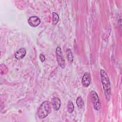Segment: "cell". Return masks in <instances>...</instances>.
I'll return each instance as SVG.
<instances>
[{
    "label": "cell",
    "instance_id": "obj_1",
    "mask_svg": "<svg viewBox=\"0 0 122 122\" xmlns=\"http://www.w3.org/2000/svg\"><path fill=\"white\" fill-rule=\"evenodd\" d=\"M100 75L105 97L107 100H109L111 95V84L109 77L106 71L102 69L100 70Z\"/></svg>",
    "mask_w": 122,
    "mask_h": 122
},
{
    "label": "cell",
    "instance_id": "obj_2",
    "mask_svg": "<svg viewBox=\"0 0 122 122\" xmlns=\"http://www.w3.org/2000/svg\"><path fill=\"white\" fill-rule=\"evenodd\" d=\"M51 111V103L49 101L43 102L40 106L37 112V115L39 118L44 119L47 117Z\"/></svg>",
    "mask_w": 122,
    "mask_h": 122
},
{
    "label": "cell",
    "instance_id": "obj_3",
    "mask_svg": "<svg viewBox=\"0 0 122 122\" xmlns=\"http://www.w3.org/2000/svg\"><path fill=\"white\" fill-rule=\"evenodd\" d=\"M91 96L94 108L97 111L99 110L101 108V105L97 93L95 92L92 91L91 92Z\"/></svg>",
    "mask_w": 122,
    "mask_h": 122
},
{
    "label": "cell",
    "instance_id": "obj_4",
    "mask_svg": "<svg viewBox=\"0 0 122 122\" xmlns=\"http://www.w3.org/2000/svg\"><path fill=\"white\" fill-rule=\"evenodd\" d=\"M56 55L57 62L59 65L62 68L65 67V60L63 58L61 49L60 47L58 46L56 49Z\"/></svg>",
    "mask_w": 122,
    "mask_h": 122
},
{
    "label": "cell",
    "instance_id": "obj_5",
    "mask_svg": "<svg viewBox=\"0 0 122 122\" xmlns=\"http://www.w3.org/2000/svg\"><path fill=\"white\" fill-rule=\"evenodd\" d=\"M28 22L30 26L35 27L38 26L40 24L41 20L38 17L36 16H32L29 18Z\"/></svg>",
    "mask_w": 122,
    "mask_h": 122
},
{
    "label": "cell",
    "instance_id": "obj_6",
    "mask_svg": "<svg viewBox=\"0 0 122 122\" xmlns=\"http://www.w3.org/2000/svg\"><path fill=\"white\" fill-rule=\"evenodd\" d=\"M91 78L90 74L88 72L85 73L83 75V77L81 80V82L82 85L84 87H87L89 86L91 83Z\"/></svg>",
    "mask_w": 122,
    "mask_h": 122
},
{
    "label": "cell",
    "instance_id": "obj_7",
    "mask_svg": "<svg viewBox=\"0 0 122 122\" xmlns=\"http://www.w3.org/2000/svg\"><path fill=\"white\" fill-rule=\"evenodd\" d=\"M26 54V51L23 48H21L15 53V57L17 60H20L24 57Z\"/></svg>",
    "mask_w": 122,
    "mask_h": 122
},
{
    "label": "cell",
    "instance_id": "obj_8",
    "mask_svg": "<svg viewBox=\"0 0 122 122\" xmlns=\"http://www.w3.org/2000/svg\"><path fill=\"white\" fill-rule=\"evenodd\" d=\"M51 104L54 109L56 111H58L60 108L61 105V102L59 98H58V97H54L52 99Z\"/></svg>",
    "mask_w": 122,
    "mask_h": 122
},
{
    "label": "cell",
    "instance_id": "obj_9",
    "mask_svg": "<svg viewBox=\"0 0 122 122\" xmlns=\"http://www.w3.org/2000/svg\"><path fill=\"white\" fill-rule=\"evenodd\" d=\"M66 55L68 61L69 62L72 63L73 60V55L70 49H67L66 50Z\"/></svg>",
    "mask_w": 122,
    "mask_h": 122
},
{
    "label": "cell",
    "instance_id": "obj_10",
    "mask_svg": "<svg viewBox=\"0 0 122 122\" xmlns=\"http://www.w3.org/2000/svg\"><path fill=\"white\" fill-rule=\"evenodd\" d=\"M77 106L79 108H81L84 105V102L83 101L82 98L81 96H79L77 97L76 101Z\"/></svg>",
    "mask_w": 122,
    "mask_h": 122
},
{
    "label": "cell",
    "instance_id": "obj_11",
    "mask_svg": "<svg viewBox=\"0 0 122 122\" xmlns=\"http://www.w3.org/2000/svg\"><path fill=\"white\" fill-rule=\"evenodd\" d=\"M74 109V105H73V102L71 101H69L68 103L67 104V111H68V112L69 113H71L73 112Z\"/></svg>",
    "mask_w": 122,
    "mask_h": 122
},
{
    "label": "cell",
    "instance_id": "obj_12",
    "mask_svg": "<svg viewBox=\"0 0 122 122\" xmlns=\"http://www.w3.org/2000/svg\"><path fill=\"white\" fill-rule=\"evenodd\" d=\"M59 19V17L58 14L56 12H53L52 13V23L54 25H56L58 23Z\"/></svg>",
    "mask_w": 122,
    "mask_h": 122
},
{
    "label": "cell",
    "instance_id": "obj_13",
    "mask_svg": "<svg viewBox=\"0 0 122 122\" xmlns=\"http://www.w3.org/2000/svg\"><path fill=\"white\" fill-rule=\"evenodd\" d=\"M39 57H40V59L41 62H43L45 60V57L43 54H41L40 55Z\"/></svg>",
    "mask_w": 122,
    "mask_h": 122
}]
</instances>
